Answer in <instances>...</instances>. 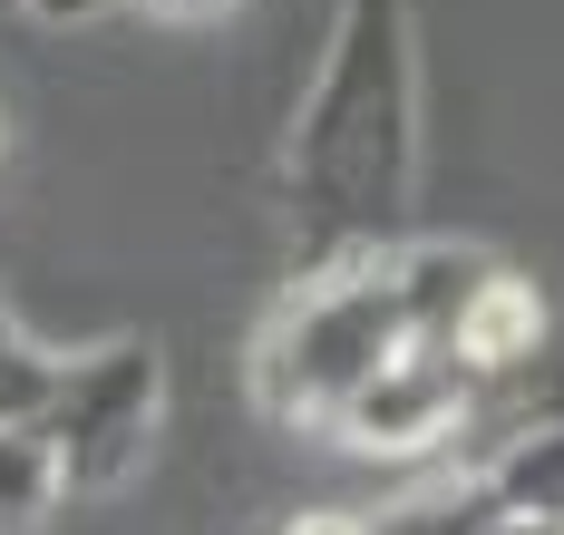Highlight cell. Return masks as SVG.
I'll return each mask as SVG.
<instances>
[{"mask_svg": "<svg viewBox=\"0 0 564 535\" xmlns=\"http://www.w3.org/2000/svg\"><path fill=\"white\" fill-rule=\"evenodd\" d=\"M409 195H419V10L332 0V40L282 127L273 215L292 253L322 273V263L390 253Z\"/></svg>", "mask_w": 564, "mask_h": 535, "instance_id": "cell-1", "label": "cell"}, {"mask_svg": "<svg viewBox=\"0 0 564 535\" xmlns=\"http://www.w3.org/2000/svg\"><path fill=\"white\" fill-rule=\"evenodd\" d=\"M409 341L390 293V263H322L302 293L282 302L273 321L253 331V400L273 418H302V428H332L350 410L360 380H380Z\"/></svg>", "mask_w": 564, "mask_h": 535, "instance_id": "cell-2", "label": "cell"}, {"mask_svg": "<svg viewBox=\"0 0 564 535\" xmlns=\"http://www.w3.org/2000/svg\"><path fill=\"white\" fill-rule=\"evenodd\" d=\"M156 418H166V351L156 341L127 331V341H98V351H58L50 410H40L58 487L68 496H117L127 477L147 468Z\"/></svg>", "mask_w": 564, "mask_h": 535, "instance_id": "cell-3", "label": "cell"}, {"mask_svg": "<svg viewBox=\"0 0 564 535\" xmlns=\"http://www.w3.org/2000/svg\"><path fill=\"white\" fill-rule=\"evenodd\" d=\"M457 418H467V370H457L438 341H399L390 370L350 390V410L332 418V438L370 448V458H419V448L448 438Z\"/></svg>", "mask_w": 564, "mask_h": 535, "instance_id": "cell-4", "label": "cell"}, {"mask_svg": "<svg viewBox=\"0 0 564 535\" xmlns=\"http://www.w3.org/2000/svg\"><path fill=\"white\" fill-rule=\"evenodd\" d=\"M545 341H564V321H555V302H545V283L516 273V263H487V283L467 293V312L438 331V351L467 370V400L497 390V380H516Z\"/></svg>", "mask_w": 564, "mask_h": 535, "instance_id": "cell-5", "label": "cell"}, {"mask_svg": "<svg viewBox=\"0 0 564 535\" xmlns=\"http://www.w3.org/2000/svg\"><path fill=\"white\" fill-rule=\"evenodd\" d=\"M467 496L487 506V526H497V535H564V418H545V428H507V438L477 458Z\"/></svg>", "mask_w": 564, "mask_h": 535, "instance_id": "cell-6", "label": "cell"}, {"mask_svg": "<svg viewBox=\"0 0 564 535\" xmlns=\"http://www.w3.org/2000/svg\"><path fill=\"white\" fill-rule=\"evenodd\" d=\"M58 496H68V487H58L50 438H40V428H0V535L50 526V506H58Z\"/></svg>", "mask_w": 564, "mask_h": 535, "instance_id": "cell-7", "label": "cell"}, {"mask_svg": "<svg viewBox=\"0 0 564 535\" xmlns=\"http://www.w3.org/2000/svg\"><path fill=\"white\" fill-rule=\"evenodd\" d=\"M360 535H497V526L467 487H429V496H399L390 516H370Z\"/></svg>", "mask_w": 564, "mask_h": 535, "instance_id": "cell-8", "label": "cell"}, {"mask_svg": "<svg viewBox=\"0 0 564 535\" xmlns=\"http://www.w3.org/2000/svg\"><path fill=\"white\" fill-rule=\"evenodd\" d=\"M50 380H58V351H40L30 331H10V341H0V428H40Z\"/></svg>", "mask_w": 564, "mask_h": 535, "instance_id": "cell-9", "label": "cell"}, {"mask_svg": "<svg viewBox=\"0 0 564 535\" xmlns=\"http://www.w3.org/2000/svg\"><path fill=\"white\" fill-rule=\"evenodd\" d=\"M30 20H50V30H78V20H108L117 0H20Z\"/></svg>", "mask_w": 564, "mask_h": 535, "instance_id": "cell-10", "label": "cell"}, {"mask_svg": "<svg viewBox=\"0 0 564 535\" xmlns=\"http://www.w3.org/2000/svg\"><path fill=\"white\" fill-rule=\"evenodd\" d=\"M137 10H156V20H215V10H234V0H137Z\"/></svg>", "mask_w": 564, "mask_h": 535, "instance_id": "cell-11", "label": "cell"}, {"mask_svg": "<svg viewBox=\"0 0 564 535\" xmlns=\"http://www.w3.org/2000/svg\"><path fill=\"white\" fill-rule=\"evenodd\" d=\"M292 535H360V526H350V516H302Z\"/></svg>", "mask_w": 564, "mask_h": 535, "instance_id": "cell-12", "label": "cell"}, {"mask_svg": "<svg viewBox=\"0 0 564 535\" xmlns=\"http://www.w3.org/2000/svg\"><path fill=\"white\" fill-rule=\"evenodd\" d=\"M10 331H20V321H10V302H0V341H10Z\"/></svg>", "mask_w": 564, "mask_h": 535, "instance_id": "cell-13", "label": "cell"}]
</instances>
